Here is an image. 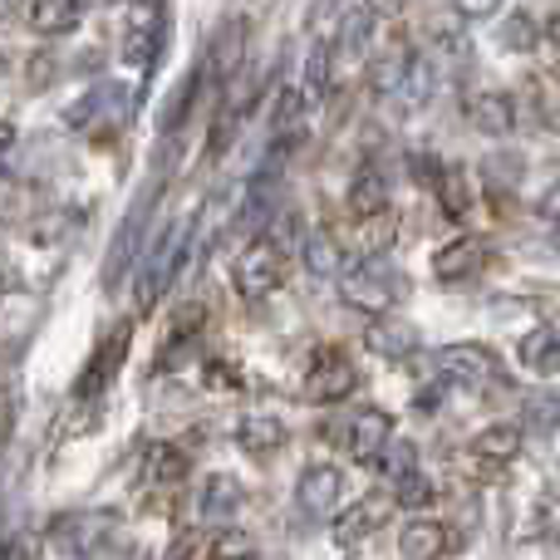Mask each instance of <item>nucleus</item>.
<instances>
[{
	"label": "nucleus",
	"instance_id": "1",
	"mask_svg": "<svg viewBox=\"0 0 560 560\" xmlns=\"http://www.w3.org/2000/svg\"><path fill=\"white\" fill-rule=\"evenodd\" d=\"M187 246H192V217H183V222H173L167 226V236L153 246V252H143L138 256V310H153L158 300L167 295V285L177 280V271H183V261H187Z\"/></svg>",
	"mask_w": 560,
	"mask_h": 560
},
{
	"label": "nucleus",
	"instance_id": "2",
	"mask_svg": "<svg viewBox=\"0 0 560 560\" xmlns=\"http://www.w3.org/2000/svg\"><path fill=\"white\" fill-rule=\"evenodd\" d=\"M114 532H118V512L84 506V512H65L49 522V546L65 560H94L98 551H108Z\"/></svg>",
	"mask_w": 560,
	"mask_h": 560
},
{
	"label": "nucleus",
	"instance_id": "3",
	"mask_svg": "<svg viewBox=\"0 0 560 560\" xmlns=\"http://www.w3.org/2000/svg\"><path fill=\"white\" fill-rule=\"evenodd\" d=\"M398 295H404V280L388 271L384 261H354V266H345V276H339V300H345L349 310L374 315V319H384Z\"/></svg>",
	"mask_w": 560,
	"mask_h": 560
},
{
	"label": "nucleus",
	"instance_id": "4",
	"mask_svg": "<svg viewBox=\"0 0 560 560\" xmlns=\"http://www.w3.org/2000/svg\"><path fill=\"white\" fill-rule=\"evenodd\" d=\"M285 271H290L285 252H280L271 236H261V242H252L232 261V285H236V295L242 300H266V295H276V290L285 285Z\"/></svg>",
	"mask_w": 560,
	"mask_h": 560
},
{
	"label": "nucleus",
	"instance_id": "5",
	"mask_svg": "<svg viewBox=\"0 0 560 560\" xmlns=\"http://www.w3.org/2000/svg\"><path fill=\"white\" fill-rule=\"evenodd\" d=\"M354 384H359V374H354V364H349L339 349H315V359H310V369H305V388L300 394L310 398V404H339V398H349L354 394Z\"/></svg>",
	"mask_w": 560,
	"mask_h": 560
},
{
	"label": "nucleus",
	"instance_id": "6",
	"mask_svg": "<svg viewBox=\"0 0 560 560\" xmlns=\"http://www.w3.org/2000/svg\"><path fill=\"white\" fill-rule=\"evenodd\" d=\"M394 447V418L384 408H359L354 418L345 423V453L354 463H384V453Z\"/></svg>",
	"mask_w": 560,
	"mask_h": 560
},
{
	"label": "nucleus",
	"instance_id": "7",
	"mask_svg": "<svg viewBox=\"0 0 560 560\" xmlns=\"http://www.w3.org/2000/svg\"><path fill=\"white\" fill-rule=\"evenodd\" d=\"M128 345H133V325H118L114 335H108L104 345L89 354L84 374H79V384H74V398H98V394H104V388L118 378V369H124Z\"/></svg>",
	"mask_w": 560,
	"mask_h": 560
},
{
	"label": "nucleus",
	"instance_id": "8",
	"mask_svg": "<svg viewBox=\"0 0 560 560\" xmlns=\"http://www.w3.org/2000/svg\"><path fill=\"white\" fill-rule=\"evenodd\" d=\"M394 492H369V497H359L354 506H345L339 512V522H335V541L345 546V551H354V546H364L369 536L378 532V526L388 522V512H394Z\"/></svg>",
	"mask_w": 560,
	"mask_h": 560
},
{
	"label": "nucleus",
	"instance_id": "9",
	"mask_svg": "<svg viewBox=\"0 0 560 560\" xmlns=\"http://www.w3.org/2000/svg\"><path fill=\"white\" fill-rule=\"evenodd\" d=\"M433 364H438L443 378H453V384H472V388L492 384V378L502 374V369H497V354L482 349V345H447V349L433 354Z\"/></svg>",
	"mask_w": 560,
	"mask_h": 560
},
{
	"label": "nucleus",
	"instance_id": "10",
	"mask_svg": "<svg viewBox=\"0 0 560 560\" xmlns=\"http://www.w3.org/2000/svg\"><path fill=\"white\" fill-rule=\"evenodd\" d=\"M339 497H345V472L339 467H305L295 482V506L310 516V522H319V516H335L339 512Z\"/></svg>",
	"mask_w": 560,
	"mask_h": 560
},
{
	"label": "nucleus",
	"instance_id": "11",
	"mask_svg": "<svg viewBox=\"0 0 560 560\" xmlns=\"http://www.w3.org/2000/svg\"><path fill=\"white\" fill-rule=\"evenodd\" d=\"M487 256H492V246H487L482 236H457V242H447L443 252L433 256V276L438 280H467V276L482 271Z\"/></svg>",
	"mask_w": 560,
	"mask_h": 560
},
{
	"label": "nucleus",
	"instance_id": "12",
	"mask_svg": "<svg viewBox=\"0 0 560 560\" xmlns=\"http://www.w3.org/2000/svg\"><path fill=\"white\" fill-rule=\"evenodd\" d=\"M453 551V532L443 522H428V516H413V522L398 532V556L404 560H443Z\"/></svg>",
	"mask_w": 560,
	"mask_h": 560
},
{
	"label": "nucleus",
	"instance_id": "13",
	"mask_svg": "<svg viewBox=\"0 0 560 560\" xmlns=\"http://www.w3.org/2000/svg\"><path fill=\"white\" fill-rule=\"evenodd\" d=\"M242 502H246L242 482H236V477H226V472H217V477H207V482H202L197 516H202L207 526H222V522H232V516L242 512Z\"/></svg>",
	"mask_w": 560,
	"mask_h": 560
},
{
	"label": "nucleus",
	"instance_id": "14",
	"mask_svg": "<svg viewBox=\"0 0 560 560\" xmlns=\"http://www.w3.org/2000/svg\"><path fill=\"white\" fill-rule=\"evenodd\" d=\"M467 118H472L477 133L487 138H506L516 128V108L506 94H497V89H482V94L467 98Z\"/></svg>",
	"mask_w": 560,
	"mask_h": 560
},
{
	"label": "nucleus",
	"instance_id": "15",
	"mask_svg": "<svg viewBox=\"0 0 560 560\" xmlns=\"http://www.w3.org/2000/svg\"><path fill=\"white\" fill-rule=\"evenodd\" d=\"M236 443H242V453H252V457H271L285 447V423L271 413H246L242 423H236Z\"/></svg>",
	"mask_w": 560,
	"mask_h": 560
},
{
	"label": "nucleus",
	"instance_id": "16",
	"mask_svg": "<svg viewBox=\"0 0 560 560\" xmlns=\"http://www.w3.org/2000/svg\"><path fill=\"white\" fill-rule=\"evenodd\" d=\"M413 69H418L413 49H408L404 39H394V45L378 49V59H374V89L378 94H404L408 79H413Z\"/></svg>",
	"mask_w": 560,
	"mask_h": 560
},
{
	"label": "nucleus",
	"instance_id": "17",
	"mask_svg": "<svg viewBox=\"0 0 560 560\" xmlns=\"http://www.w3.org/2000/svg\"><path fill=\"white\" fill-rule=\"evenodd\" d=\"M246 39H252V25H246V20H226L217 45H212V69L226 79V84L246 69Z\"/></svg>",
	"mask_w": 560,
	"mask_h": 560
},
{
	"label": "nucleus",
	"instance_id": "18",
	"mask_svg": "<svg viewBox=\"0 0 560 560\" xmlns=\"http://www.w3.org/2000/svg\"><path fill=\"white\" fill-rule=\"evenodd\" d=\"M369 349L384 359H408L418 349V329L408 325V319L384 315V319H374V329H369Z\"/></svg>",
	"mask_w": 560,
	"mask_h": 560
},
{
	"label": "nucleus",
	"instance_id": "19",
	"mask_svg": "<svg viewBox=\"0 0 560 560\" xmlns=\"http://www.w3.org/2000/svg\"><path fill=\"white\" fill-rule=\"evenodd\" d=\"M329 79H335V45L315 39V49L305 55V69H300V94H305V104H319V98L329 94Z\"/></svg>",
	"mask_w": 560,
	"mask_h": 560
},
{
	"label": "nucleus",
	"instance_id": "20",
	"mask_svg": "<svg viewBox=\"0 0 560 560\" xmlns=\"http://www.w3.org/2000/svg\"><path fill=\"white\" fill-rule=\"evenodd\" d=\"M349 212H354L359 222H369V217H384V212H388V183H384V173L364 167V173L349 183Z\"/></svg>",
	"mask_w": 560,
	"mask_h": 560
},
{
	"label": "nucleus",
	"instance_id": "21",
	"mask_svg": "<svg viewBox=\"0 0 560 560\" xmlns=\"http://www.w3.org/2000/svg\"><path fill=\"white\" fill-rule=\"evenodd\" d=\"M84 15V0H30V25L39 35H69Z\"/></svg>",
	"mask_w": 560,
	"mask_h": 560
},
{
	"label": "nucleus",
	"instance_id": "22",
	"mask_svg": "<svg viewBox=\"0 0 560 560\" xmlns=\"http://www.w3.org/2000/svg\"><path fill=\"white\" fill-rule=\"evenodd\" d=\"M516 453H522V428L516 423H492L472 438V457H482V463L502 467V463H512Z\"/></svg>",
	"mask_w": 560,
	"mask_h": 560
},
{
	"label": "nucleus",
	"instance_id": "23",
	"mask_svg": "<svg viewBox=\"0 0 560 560\" xmlns=\"http://www.w3.org/2000/svg\"><path fill=\"white\" fill-rule=\"evenodd\" d=\"M187 467H192V463H187V453L177 443H153L143 453V477H148V482H158V487L183 482Z\"/></svg>",
	"mask_w": 560,
	"mask_h": 560
},
{
	"label": "nucleus",
	"instance_id": "24",
	"mask_svg": "<svg viewBox=\"0 0 560 560\" xmlns=\"http://www.w3.org/2000/svg\"><path fill=\"white\" fill-rule=\"evenodd\" d=\"M522 364L532 369V374H556L560 369V335L551 325L532 329V335L522 339Z\"/></svg>",
	"mask_w": 560,
	"mask_h": 560
},
{
	"label": "nucleus",
	"instance_id": "25",
	"mask_svg": "<svg viewBox=\"0 0 560 560\" xmlns=\"http://www.w3.org/2000/svg\"><path fill=\"white\" fill-rule=\"evenodd\" d=\"M300 261L315 276H345V266H339L345 252H339V236H329V232H310L305 246H300Z\"/></svg>",
	"mask_w": 560,
	"mask_h": 560
},
{
	"label": "nucleus",
	"instance_id": "26",
	"mask_svg": "<svg viewBox=\"0 0 560 560\" xmlns=\"http://www.w3.org/2000/svg\"><path fill=\"white\" fill-rule=\"evenodd\" d=\"M388 246H394V212L359 222V252H364V261H378V252H388Z\"/></svg>",
	"mask_w": 560,
	"mask_h": 560
},
{
	"label": "nucleus",
	"instance_id": "27",
	"mask_svg": "<svg viewBox=\"0 0 560 560\" xmlns=\"http://www.w3.org/2000/svg\"><path fill=\"white\" fill-rule=\"evenodd\" d=\"M526 428H536V433H556L560 428V394L526 398Z\"/></svg>",
	"mask_w": 560,
	"mask_h": 560
},
{
	"label": "nucleus",
	"instance_id": "28",
	"mask_svg": "<svg viewBox=\"0 0 560 560\" xmlns=\"http://www.w3.org/2000/svg\"><path fill=\"white\" fill-rule=\"evenodd\" d=\"M394 502H398V506H408V512H418V506L433 502V482H428V477L413 467L408 477H398V482H394Z\"/></svg>",
	"mask_w": 560,
	"mask_h": 560
},
{
	"label": "nucleus",
	"instance_id": "29",
	"mask_svg": "<svg viewBox=\"0 0 560 560\" xmlns=\"http://www.w3.org/2000/svg\"><path fill=\"white\" fill-rule=\"evenodd\" d=\"M212 560H256V541L246 532H222L212 541Z\"/></svg>",
	"mask_w": 560,
	"mask_h": 560
},
{
	"label": "nucleus",
	"instance_id": "30",
	"mask_svg": "<svg viewBox=\"0 0 560 560\" xmlns=\"http://www.w3.org/2000/svg\"><path fill=\"white\" fill-rule=\"evenodd\" d=\"M433 187H438V197H443L447 217H463V207H467V192H463V177H457V173H443V183H433Z\"/></svg>",
	"mask_w": 560,
	"mask_h": 560
},
{
	"label": "nucleus",
	"instance_id": "31",
	"mask_svg": "<svg viewBox=\"0 0 560 560\" xmlns=\"http://www.w3.org/2000/svg\"><path fill=\"white\" fill-rule=\"evenodd\" d=\"M502 45H512V49L536 45V30H532V20H526V15H512V20H506V30H502Z\"/></svg>",
	"mask_w": 560,
	"mask_h": 560
},
{
	"label": "nucleus",
	"instance_id": "32",
	"mask_svg": "<svg viewBox=\"0 0 560 560\" xmlns=\"http://www.w3.org/2000/svg\"><path fill=\"white\" fill-rule=\"evenodd\" d=\"M497 10H502V0H457V15H467V20H487Z\"/></svg>",
	"mask_w": 560,
	"mask_h": 560
},
{
	"label": "nucleus",
	"instance_id": "33",
	"mask_svg": "<svg viewBox=\"0 0 560 560\" xmlns=\"http://www.w3.org/2000/svg\"><path fill=\"white\" fill-rule=\"evenodd\" d=\"M536 212H541V222L560 226V183H556V187H546V192H541V202H536Z\"/></svg>",
	"mask_w": 560,
	"mask_h": 560
},
{
	"label": "nucleus",
	"instance_id": "34",
	"mask_svg": "<svg viewBox=\"0 0 560 560\" xmlns=\"http://www.w3.org/2000/svg\"><path fill=\"white\" fill-rule=\"evenodd\" d=\"M364 10L374 20H398L404 15V0H364Z\"/></svg>",
	"mask_w": 560,
	"mask_h": 560
}]
</instances>
